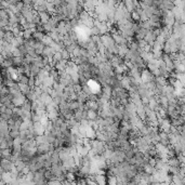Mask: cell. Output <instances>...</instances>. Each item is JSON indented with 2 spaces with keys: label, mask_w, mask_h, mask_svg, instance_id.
Instances as JSON below:
<instances>
[{
  "label": "cell",
  "mask_w": 185,
  "mask_h": 185,
  "mask_svg": "<svg viewBox=\"0 0 185 185\" xmlns=\"http://www.w3.org/2000/svg\"><path fill=\"white\" fill-rule=\"evenodd\" d=\"M0 167L3 169L4 172H10L13 167V163L9 158H1L0 159Z\"/></svg>",
  "instance_id": "6da1fadb"
},
{
  "label": "cell",
  "mask_w": 185,
  "mask_h": 185,
  "mask_svg": "<svg viewBox=\"0 0 185 185\" xmlns=\"http://www.w3.org/2000/svg\"><path fill=\"white\" fill-rule=\"evenodd\" d=\"M55 52V50L50 45H45V48L42 50L41 57H52L53 53Z\"/></svg>",
  "instance_id": "7a4b0ae2"
},
{
  "label": "cell",
  "mask_w": 185,
  "mask_h": 185,
  "mask_svg": "<svg viewBox=\"0 0 185 185\" xmlns=\"http://www.w3.org/2000/svg\"><path fill=\"white\" fill-rule=\"evenodd\" d=\"M38 14H39V17H40V23H42V24L47 23L50 20V17H51V14L48 11L38 12Z\"/></svg>",
  "instance_id": "3957f363"
},
{
  "label": "cell",
  "mask_w": 185,
  "mask_h": 185,
  "mask_svg": "<svg viewBox=\"0 0 185 185\" xmlns=\"http://www.w3.org/2000/svg\"><path fill=\"white\" fill-rule=\"evenodd\" d=\"M168 165L170 167H180L181 166V163H180V161H179V159L174 156V157H169V159H168Z\"/></svg>",
  "instance_id": "277c9868"
},
{
  "label": "cell",
  "mask_w": 185,
  "mask_h": 185,
  "mask_svg": "<svg viewBox=\"0 0 185 185\" xmlns=\"http://www.w3.org/2000/svg\"><path fill=\"white\" fill-rule=\"evenodd\" d=\"M59 114H60L59 110H53L51 112H49V113H47V116L49 118V120H54V119H57L59 117Z\"/></svg>",
  "instance_id": "5b68a950"
},
{
  "label": "cell",
  "mask_w": 185,
  "mask_h": 185,
  "mask_svg": "<svg viewBox=\"0 0 185 185\" xmlns=\"http://www.w3.org/2000/svg\"><path fill=\"white\" fill-rule=\"evenodd\" d=\"M22 62H23V57H12V63H13V66L15 68L21 66Z\"/></svg>",
  "instance_id": "8992f818"
},
{
  "label": "cell",
  "mask_w": 185,
  "mask_h": 185,
  "mask_svg": "<svg viewBox=\"0 0 185 185\" xmlns=\"http://www.w3.org/2000/svg\"><path fill=\"white\" fill-rule=\"evenodd\" d=\"M14 38V35L12 33V30H7V31H4V36H3V40L7 42H11V40Z\"/></svg>",
  "instance_id": "52a82bcc"
},
{
  "label": "cell",
  "mask_w": 185,
  "mask_h": 185,
  "mask_svg": "<svg viewBox=\"0 0 185 185\" xmlns=\"http://www.w3.org/2000/svg\"><path fill=\"white\" fill-rule=\"evenodd\" d=\"M21 108H22L23 110H26V112H30V110H31V102H30L29 100H25L24 101V103H23L22 105L20 106Z\"/></svg>",
  "instance_id": "ba28073f"
},
{
  "label": "cell",
  "mask_w": 185,
  "mask_h": 185,
  "mask_svg": "<svg viewBox=\"0 0 185 185\" xmlns=\"http://www.w3.org/2000/svg\"><path fill=\"white\" fill-rule=\"evenodd\" d=\"M41 68H39L37 65L35 64H30V76H33V77H36L38 75V73L40 71Z\"/></svg>",
  "instance_id": "9c48e42d"
},
{
  "label": "cell",
  "mask_w": 185,
  "mask_h": 185,
  "mask_svg": "<svg viewBox=\"0 0 185 185\" xmlns=\"http://www.w3.org/2000/svg\"><path fill=\"white\" fill-rule=\"evenodd\" d=\"M19 86H20V91H21V92H22L24 95L26 94V93H28V92L30 91V88H29V86H28V84L19 82Z\"/></svg>",
  "instance_id": "30bf717a"
},
{
  "label": "cell",
  "mask_w": 185,
  "mask_h": 185,
  "mask_svg": "<svg viewBox=\"0 0 185 185\" xmlns=\"http://www.w3.org/2000/svg\"><path fill=\"white\" fill-rule=\"evenodd\" d=\"M98 116V112H96V110H88V119H91V120H95Z\"/></svg>",
  "instance_id": "8fae6325"
},
{
  "label": "cell",
  "mask_w": 185,
  "mask_h": 185,
  "mask_svg": "<svg viewBox=\"0 0 185 185\" xmlns=\"http://www.w3.org/2000/svg\"><path fill=\"white\" fill-rule=\"evenodd\" d=\"M41 42L45 45H50L53 42V40H52V38L50 37V36H48L47 34H45V36H43V37H42V39H41Z\"/></svg>",
  "instance_id": "7c38bea8"
},
{
  "label": "cell",
  "mask_w": 185,
  "mask_h": 185,
  "mask_svg": "<svg viewBox=\"0 0 185 185\" xmlns=\"http://www.w3.org/2000/svg\"><path fill=\"white\" fill-rule=\"evenodd\" d=\"M25 98H26L27 100H29L30 102H34L36 98H38L37 96H36V94L34 93V91L31 90V89H30V91L28 92V93H26V94H25Z\"/></svg>",
  "instance_id": "4fadbf2b"
},
{
  "label": "cell",
  "mask_w": 185,
  "mask_h": 185,
  "mask_svg": "<svg viewBox=\"0 0 185 185\" xmlns=\"http://www.w3.org/2000/svg\"><path fill=\"white\" fill-rule=\"evenodd\" d=\"M12 154V148H3L2 149V157L1 158H10V156Z\"/></svg>",
  "instance_id": "5bb4252c"
},
{
  "label": "cell",
  "mask_w": 185,
  "mask_h": 185,
  "mask_svg": "<svg viewBox=\"0 0 185 185\" xmlns=\"http://www.w3.org/2000/svg\"><path fill=\"white\" fill-rule=\"evenodd\" d=\"M62 60V55H61V52L60 51H55V52L53 53L52 55V61L54 62V63H57V62H59V61Z\"/></svg>",
  "instance_id": "9a60e30c"
},
{
  "label": "cell",
  "mask_w": 185,
  "mask_h": 185,
  "mask_svg": "<svg viewBox=\"0 0 185 185\" xmlns=\"http://www.w3.org/2000/svg\"><path fill=\"white\" fill-rule=\"evenodd\" d=\"M130 15H131V20H132L133 22H139L140 21V15L138 14V12L135 10L130 12Z\"/></svg>",
  "instance_id": "2e32d148"
},
{
  "label": "cell",
  "mask_w": 185,
  "mask_h": 185,
  "mask_svg": "<svg viewBox=\"0 0 185 185\" xmlns=\"http://www.w3.org/2000/svg\"><path fill=\"white\" fill-rule=\"evenodd\" d=\"M61 52V55H62V59H65V60H69V57H71V53L67 52V50L63 48V49L60 51Z\"/></svg>",
  "instance_id": "e0dca14e"
},
{
  "label": "cell",
  "mask_w": 185,
  "mask_h": 185,
  "mask_svg": "<svg viewBox=\"0 0 185 185\" xmlns=\"http://www.w3.org/2000/svg\"><path fill=\"white\" fill-rule=\"evenodd\" d=\"M31 35H33L31 29H24L23 30V38H24V39H29V38H31Z\"/></svg>",
  "instance_id": "ac0fdd59"
},
{
  "label": "cell",
  "mask_w": 185,
  "mask_h": 185,
  "mask_svg": "<svg viewBox=\"0 0 185 185\" xmlns=\"http://www.w3.org/2000/svg\"><path fill=\"white\" fill-rule=\"evenodd\" d=\"M9 134H10V136H11L12 139H16V138H19L20 135V130H16V129L10 130V131H9Z\"/></svg>",
  "instance_id": "d6986e66"
},
{
  "label": "cell",
  "mask_w": 185,
  "mask_h": 185,
  "mask_svg": "<svg viewBox=\"0 0 185 185\" xmlns=\"http://www.w3.org/2000/svg\"><path fill=\"white\" fill-rule=\"evenodd\" d=\"M148 20H151L153 23H158V22H160L161 17H160L159 15H157V14H151V16H149V19H148Z\"/></svg>",
  "instance_id": "ffe728a7"
},
{
  "label": "cell",
  "mask_w": 185,
  "mask_h": 185,
  "mask_svg": "<svg viewBox=\"0 0 185 185\" xmlns=\"http://www.w3.org/2000/svg\"><path fill=\"white\" fill-rule=\"evenodd\" d=\"M17 48H19L20 52L22 53V55H23V57H24V55H25V54H26V53H27V49H26V47H25V45H19Z\"/></svg>",
  "instance_id": "44dd1931"
},
{
  "label": "cell",
  "mask_w": 185,
  "mask_h": 185,
  "mask_svg": "<svg viewBox=\"0 0 185 185\" xmlns=\"http://www.w3.org/2000/svg\"><path fill=\"white\" fill-rule=\"evenodd\" d=\"M7 25H9V21H8V20H1L0 19V29L4 28Z\"/></svg>",
  "instance_id": "7402d4cb"
},
{
  "label": "cell",
  "mask_w": 185,
  "mask_h": 185,
  "mask_svg": "<svg viewBox=\"0 0 185 185\" xmlns=\"http://www.w3.org/2000/svg\"><path fill=\"white\" fill-rule=\"evenodd\" d=\"M42 84V80L38 79V78H35V86L36 87H40Z\"/></svg>",
  "instance_id": "603a6c76"
},
{
  "label": "cell",
  "mask_w": 185,
  "mask_h": 185,
  "mask_svg": "<svg viewBox=\"0 0 185 185\" xmlns=\"http://www.w3.org/2000/svg\"><path fill=\"white\" fill-rule=\"evenodd\" d=\"M3 36H4V30L0 29V39H3Z\"/></svg>",
  "instance_id": "cb8c5ba5"
},
{
  "label": "cell",
  "mask_w": 185,
  "mask_h": 185,
  "mask_svg": "<svg viewBox=\"0 0 185 185\" xmlns=\"http://www.w3.org/2000/svg\"><path fill=\"white\" fill-rule=\"evenodd\" d=\"M102 1H103V2H105V1H107V0H102Z\"/></svg>",
  "instance_id": "d4e9b609"
},
{
  "label": "cell",
  "mask_w": 185,
  "mask_h": 185,
  "mask_svg": "<svg viewBox=\"0 0 185 185\" xmlns=\"http://www.w3.org/2000/svg\"><path fill=\"white\" fill-rule=\"evenodd\" d=\"M170 1H172V2H174V1H175V0H170Z\"/></svg>",
  "instance_id": "484cf974"
},
{
  "label": "cell",
  "mask_w": 185,
  "mask_h": 185,
  "mask_svg": "<svg viewBox=\"0 0 185 185\" xmlns=\"http://www.w3.org/2000/svg\"><path fill=\"white\" fill-rule=\"evenodd\" d=\"M154 1H155V0H154Z\"/></svg>",
  "instance_id": "4316f807"
}]
</instances>
